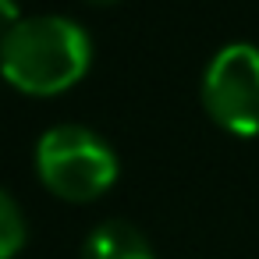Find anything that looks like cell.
<instances>
[{
    "instance_id": "1",
    "label": "cell",
    "mask_w": 259,
    "mask_h": 259,
    "mask_svg": "<svg viewBox=\"0 0 259 259\" xmlns=\"http://www.w3.org/2000/svg\"><path fill=\"white\" fill-rule=\"evenodd\" d=\"M93 39L64 15L18 18L0 39V75L25 96H61L85 78Z\"/></svg>"
},
{
    "instance_id": "2",
    "label": "cell",
    "mask_w": 259,
    "mask_h": 259,
    "mask_svg": "<svg viewBox=\"0 0 259 259\" xmlns=\"http://www.w3.org/2000/svg\"><path fill=\"white\" fill-rule=\"evenodd\" d=\"M39 181L64 202H93L117 181V153L82 124H57L36 146Z\"/></svg>"
},
{
    "instance_id": "3",
    "label": "cell",
    "mask_w": 259,
    "mask_h": 259,
    "mask_svg": "<svg viewBox=\"0 0 259 259\" xmlns=\"http://www.w3.org/2000/svg\"><path fill=\"white\" fill-rule=\"evenodd\" d=\"M206 114L238 139L259 135V47L231 43L217 50L202 75Z\"/></svg>"
},
{
    "instance_id": "4",
    "label": "cell",
    "mask_w": 259,
    "mask_h": 259,
    "mask_svg": "<svg viewBox=\"0 0 259 259\" xmlns=\"http://www.w3.org/2000/svg\"><path fill=\"white\" fill-rule=\"evenodd\" d=\"M82 259H156V255L142 238V231H135L124 220H107L85 238Z\"/></svg>"
},
{
    "instance_id": "5",
    "label": "cell",
    "mask_w": 259,
    "mask_h": 259,
    "mask_svg": "<svg viewBox=\"0 0 259 259\" xmlns=\"http://www.w3.org/2000/svg\"><path fill=\"white\" fill-rule=\"evenodd\" d=\"M25 245V217L18 202L0 188V259H15Z\"/></svg>"
},
{
    "instance_id": "6",
    "label": "cell",
    "mask_w": 259,
    "mask_h": 259,
    "mask_svg": "<svg viewBox=\"0 0 259 259\" xmlns=\"http://www.w3.org/2000/svg\"><path fill=\"white\" fill-rule=\"evenodd\" d=\"M18 22V4L15 0H0V39L8 36V29Z\"/></svg>"
},
{
    "instance_id": "7",
    "label": "cell",
    "mask_w": 259,
    "mask_h": 259,
    "mask_svg": "<svg viewBox=\"0 0 259 259\" xmlns=\"http://www.w3.org/2000/svg\"><path fill=\"white\" fill-rule=\"evenodd\" d=\"M85 4H117V0H85Z\"/></svg>"
}]
</instances>
